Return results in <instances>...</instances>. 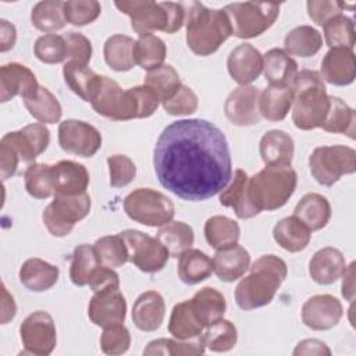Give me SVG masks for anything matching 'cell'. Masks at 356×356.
Returning a JSON list of instances; mask_svg holds the SVG:
<instances>
[{"label": "cell", "instance_id": "cell-37", "mask_svg": "<svg viewBox=\"0 0 356 356\" xmlns=\"http://www.w3.org/2000/svg\"><path fill=\"white\" fill-rule=\"evenodd\" d=\"M203 330L204 327L195 316L191 300H184L174 305L168 321V331L175 339L186 341L197 338L203 334Z\"/></svg>", "mask_w": 356, "mask_h": 356}, {"label": "cell", "instance_id": "cell-19", "mask_svg": "<svg viewBox=\"0 0 356 356\" xmlns=\"http://www.w3.org/2000/svg\"><path fill=\"white\" fill-rule=\"evenodd\" d=\"M35 74L19 63H8L0 68V102L6 103L15 96L24 100L33 97L39 90Z\"/></svg>", "mask_w": 356, "mask_h": 356}, {"label": "cell", "instance_id": "cell-27", "mask_svg": "<svg viewBox=\"0 0 356 356\" xmlns=\"http://www.w3.org/2000/svg\"><path fill=\"white\" fill-rule=\"evenodd\" d=\"M259 152L266 165H291L295 143L291 135L285 131L271 129L261 136Z\"/></svg>", "mask_w": 356, "mask_h": 356}, {"label": "cell", "instance_id": "cell-30", "mask_svg": "<svg viewBox=\"0 0 356 356\" xmlns=\"http://www.w3.org/2000/svg\"><path fill=\"white\" fill-rule=\"evenodd\" d=\"M60 270L42 259L32 257L22 263L19 268L21 284L32 292H44L56 285Z\"/></svg>", "mask_w": 356, "mask_h": 356}, {"label": "cell", "instance_id": "cell-13", "mask_svg": "<svg viewBox=\"0 0 356 356\" xmlns=\"http://www.w3.org/2000/svg\"><path fill=\"white\" fill-rule=\"evenodd\" d=\"M24 345L22 355H50L57 343V331L53 317L43 310L31 313L19 325Z\"/></svg>", "mask_w": 356, "mask_h": 356}, {"label": "cell", "instance_id": "cell-16", "mask_svg": "<svg viewBox=\"0 0 356 356\" xmlns=\"http://www.w3.org/2000/svg\"><path fill=\"white\" fill-rule=\"evenodd\" d=\"M260 92L256 86L245 85L234 89L224 104L228 121L236 127H252L260 122L259 111Z\"/></svg>", "mask_w": 356, "mask_h": 356}, {"label": "cell", "instance_id": "cell-54", "mask_svg": "<svg viewBox=\"0 0 356 356\" xmlns=\"http://www.w3.org/2000/svg\"><path fill=\"white\" fill-rule=\"evenodd\" d=\"M110 185L113 188H124L129 185L136 175L135 163L125 154H113L107 159Z\"/></svg>", "mask_w": 356, "mask_h": 356}, {"label": "cell", "instance_id": "cell-2", "mask_svg": "<svg viewBox=\"0 0 356 356\" xmlns=\"http://www.w3.org/2000/svg\"><path fill=\"white\" fill-rule=\"evenodd\" d=\"M249 268V274L235 288V302L242 310H253L271 303L288 275L286 263L275 254L259 257Z\"/></svg>", "mask_w": 356, "mask_h": 356}, {"label": "cell", "instance_id": "cell-64", "mask_svg": "<svg viewBox=\"0 0 356 356\" xmlns=\"http://www.w3.org/2000/svg\"><path fill=\"white\" fill-rule=\"evenodd\" d=\"M17 306L14 298L8 293L4 284H1V324H7L15 317Z\"/></svg>", "mask_w": 356, "mask_h": 356}, {"label": "cell", "instance_id": "cell-18", "mask_svg": "<svg viewBox=\"0 0 356 356\" xmlns=\"http://www.w3.org/2000/svg\"><path fill=\"white\" fill-rule=\"evenodd\" d=\"M14 149L21 163H32L50 143V131L44 124H29L19 131L6 134L1 140Z\"/></svg>", "mask_w": 356, "mask_h": 356}, {"label": "cell", "instance_id": "cell-4", "mask_svg": "<svg viewBox=\"0 0 356 356\" xmlns=\"http://www.w3.org/2000/svg\"><path fill=\"white\" fill-rule=\"evenodd\" d=\"M292 90V121L295 127L302 131L320 128L330 106L325 85L320 74L313 70L298 71Z\"/></svg>", "mask_w": 356, "mask_h": 356}, {"label": "cell", "instance_id": "cell-63", "mask_svg": "<svg viewBox=\"0 0 356 356\" xmlns=\"http://www.w3.org/2000/svg\"><path fill=\"white\" fill-rule=\"evenodd\" d=\"M342 277V296L352 303L355 300V261L346 266Z\"/></svg>", "mask_w": 356, "mask_h": 356}, {"label": "cell", "instance_id": "cell-26", "mask_svg": "<svg viewBox=\"0 0 356 356\" xmlns=\"http://www.w3.org/2000/svg\"><path fill=\"white\" fill-rule=\"evenodd\" d=\"M63 75L68 88L83 102L89 103L93 102L103 82L102 75H97L88 65L76 61H67L63 67Z\"/></svg>", "mask_w": 356, "mask_h": 356}, {"label": "cell", "instance_id": "cell-28", "mask_svg": "<svg viewBox=\"0 0 356 356\" xmlns=\"http://www.w3.org/2000/svg\"><path fill=\"white\" fill-rule=\"evenodd\" d=\"M263 74L273 86L292 88L298 75V64L282 49L275 47L263 56Z\"/></svg>", "mask_w": 356, "mask_h": 356}, {"label": "cell", "instance_id": "cell-39", "mask_svg": "<svg viewBox=\"0 0 356 356\" xmlns=\"http://www.w3.org/2000/svg\"><path fill=\"white\" fill-rule=\"evenodd\" d=\"M241 228L236 221L225 216H213L204 224V238L207 243L216 249H227L238 243Z\"/></svg>", "mask_w": 356, "mask_h": 356}, {"label": "cell", "instance_id": "cell-47", "mask_svg": "<svg viewBox=\"0 0 356 356\" xmlns=\"http://www.w3.org/2000/svg\"><path fill=\"white\" fill-rule=\"evenodd\" d=\"M24 184L26 192L35 199H47L54 195L53 165L44 163H33L24 172Z\"/></svg>", "mask_w": 356, "mask_h": 356}, {"label": "cell", "instance_id": "cell-42", "mask_svg": "<svg viewBox=\"0 0 356 356\" xmlns=\"http://www.w3.org/2000/svg\"><path fill=\"white\" fill-rule=\"evenodd\" d=\"M32 25L46 33H53L65 26L64 1L43 0L33 6L31 13Z\"/></svg>", "mask_w": 356, "mask_h": 356}, {"label": "cell", "instance_id": "cell-7", "mask_svg": "<svg viewBox=\"0 0 356 356\" xmlns=\"http://www.w3.org/2000/svg\"><path fill=\"white\" fill-rule=\"evenodd\" d=\"M281 4L264 1L231 3L222 10L228 17L232 35L239 39H252L273 26Z\"/></svg>", "mask_w": 356, "mask_h": 356}, {"label": "cell", "instance_id": "cell-9", "mask_svg": "<svg viewBox=\"0 0 356 356\" xmlns=\"http://www.w3.org/2000/svg\"><path fill=\"white\" fill-rule=\"evenodd\" d=\"M312 177L323 186H332L342 175L356 171V152L343 145L320 146L309 156Z\"/></svg>", "mask_w": 356, "mask_h": 356}, {"label": "cell", "instance_id": "cell-5", "mask_svg": "<svg viewBox=\"0 0 356 356\" xmlns=\"http://www.w3.org/2000/svg\"><path fill=\"white\" fill-rule=\"evenodd\" d=\"M114 4L122 14H127L131 18V26L139 36L154 31L175 33L185 24V10L182 3L124 0L115 1Z\"/></svg>", "mask_w": 356, "mask_h": 356}, {"label": "cell", "instance_id": "cell-22", "mask_svg": "<svg viewBox=\"0 0 356 356\" xmlns=\"http://www.w3.org/2000/svg\"><path fill=\"white\" fill-rule=\"evenodd\" d=\"M345 268V256L341 250L331 246L317 250L309 261V274L318 285L334 284L342 277Z\"/></svg>", "mask_w": 356, "mask_h": 356}, {"label": "cell", "instance_id": "cell-31", "mask_svg": "<svg viewBox=\"0 0 356 356\" xmlns=\"http://www.w3.org/2000/svg\"><path fill=\"white\" fill-rule=\"evenodd\" d=\"M293 216L299 218L312 232L323 229L331 218V206L320 193H306L295 206Z\"/></svg>", "mask_w": 356, "mask_h": 356}, {"label": "cell", "instance_id": "cell-21", "mask_svg": "<svg viewBox=\"0 0 356 356\" xmlns=\"http://www.w3.org/2000/svg\"><path fill=\"white\" fill-rule=\"evenodd\" d=\"M321 79L331 85H350L356 78V61L353 50L330 49L321 61Z\"/></svg>", "mask_w": 356, "mask_h": 356}, {"label": "cell", "instance_id": "cell-29", "mask_svg": "<svg viewBox=\"0 0 356 356\" xmlns=\"http://www.w3.org/2000/svg\"><path fill=\"white\" fill-rule=\"evenodd\" d=\"M216 275L224 282H234L239 280L250 267L249 252L238 243L227 249L217 250L213 257Z\"/></svg>", "mask_w": 356, "mask_h": 356}, {"label": "cell", "instance_id": "cell-6", "mask_svg": "<svg viewBox=\"0 0 356 356\" xmlns=\"http://www.w3.org/2000/svg\"><path fill=\"white\" fill-rule=\"evenodd\" d=\"M296 184L298 175L291 165H266L249 178L248 197L259 211H273L289 200Z\"/></svg>", "mask_w": 356, "mask_h": 356}, {"label": "cell", "instance_id": "cell-1", "mask_svg": "<svg viewBox=\"0 0 356 356\" xmlns=\"http://www.w3.org/2000/svg\"><path fill=\"white\" fill-rule=\"evenodd\" d=\"M153 167L163 188L200 202L220 193L232 178L231 152L222 131L207 120H178L160 134Z\"/></svg>", "mask_w": 356, "mask_h": 356}, {"label": "cell", "instance_id": "cell-8", "mask_svg": "<svg viewBox=\"0 0 356 356\" xmlns=\"http://www.w3.org/2000/svg\"><path fill=\"white\" fill-rule=\"evenodd\" d=\"M124 211L139 224L163 227L172 221L175 207L164 193L150 188H138L124 199Z\"/></svg>", "mask_w": 356, "mask_h": 356}, {"label": "cell", "instance_id": "cell-60", "mask_svg": "<svg viewBox=\"0 0 356 356\" xmlns=\"http://www.w3.org/2000/svg\"><path fill=\"white\" fill-rule=\"evenodd\" d=\"M19 163L21 160L14 149L0 142V177L3 181L15 175Z\"/></svg>", "mask_w": 356, "mask_h": 356}, {"label": "cell", "instance_id": "cell-20", "mask_svg": "<svg viewBox=\"0 0 356 356\" xmlns=\"http://www.w3.org/2000/svg\"><path fill=\"white\" fill-rule=\"evenodd\" d=\"M231 78L241 86L250 85L263 71V56L250 43H241L231 50L227 58Z\"/></svg>", "mask_w": 356, "mask_h": 356}, {"label": "cell", "instance_id": "cell-62", "mask_svg": "<svg viewBox=\"0 0 356 356\" xmlns=\"http://www.w3.org/2000/svg\"><path fill=\"white\" fill-rule=\"evenodd\" d=\"M17 40V29L7 19L0 21V51H8Z\"/></svg>", "mask_w": 356, "mask_h": 356}, {"label": "cell", "instance_id": "cell-56", "mask_svg": "<svg viewBox=\"0 0 356 356\" xmlns=\"http://www.w3.org/2000/svg\"><path fill=\"white\" fill-rule=\"evenodd\" d=\"M197 106H199V100L196 93L185 85H181L177 93L170 100L163 103L165 113L170 115L193 114L197 110Z\"/></svg>", "mask_w": 356, "mask_h": 356}, {"label": "cell", "instance_id": "cell-35", "mask_svg": "<svg viewBox=\"0 0 356 356\" xmlns=\"http://www.w3.org/2000/svg\"><path fill=\"white\" fill-rule=\"evenodd\" d=\"M189 300L195 316L204 328L216 320L222 318L227 309L224 295L211 286H204L199 289Z\"/></svg>", "mask_w": 356, "mask_h": 356}, {"label": "cell", "instance_id": "cell-15", "mask_svg": "<svg viewBox=\"0 0 356 356\" xmlns=\"http://www.w3.org/2000/svg\"><path fill=\"white\" fill-rule=\"evenodd\" d=\"M93 293L88 306L90 321L103 330L122 324L127 316V300L120 289L111 288Z\"/></svg>", "mask_w": 356, "mask_h": 356}, {"label": "cell", "instance_id": "cell-24", "mask_svg": "<svg viewBox=\"0 0 356 356\" xmlns=\"http://www.w3.org/2000/svg\"><path fill=\"white\" fill-rule=\"evenodd\" d=\"M54 195H79L86 192L89 185V172L81 163L61 160L53 164Z\"/></svg>", "mask_w": 356, "mask_h": 356}, {"label": "cell", "instance_id": "cell-10", "mask_svg": "<svg viewBox=\"0 0 356 356\" xmlns=\"http://www.w3.org/2000/svg\"><path fill=\"white\" fill-rule=\"evenodd\" d=\"M90 206V196L86 192L70 196L54 195L53 202L44 207L42 220L53 236L63 238L70 235L75 224L89 214Z\"/></svg>", "mask_w": 356, "mask_h": 356}, {"label": "cell", "instance_id": "cell-46", "mask_svg": "<svg viewBox=\"0 0 356 356\" xmlns=\"http://www.w3.org/2000/svg\"><path fill=\"white\" fill-rule=\"evenodd\" d=\"M200 337L209 350L228 352L236 345L238 331L231 321L225 318H218L207 325L206 331Z\"/></svg>", "mask_w": 356, "mask_h": 356}, {"label": "cell", "instance_id": "cell-33", "mask_svg": "<svg viewBox=\"0 0 356 356\" xmlns=\"http://www.w3.org/2000/svg\"><path fill=\"white\" fill-rule=\"evenodd\" d=\"M213 271V259L199 249L189 248L178 256V278L186 285H196L207 280Z\"/></svg>", "mask_w": 356, "mask_h": 356}, {"label": "cell", "instance_id": "cell-25", "mask_svg": "<svg viewBox=\"0 0 356 356\" xmlns=\"http://www.w3.org/2000/svg\"><path fill=\"white\" fill-rule=\"evenodd\" d=\"M248 181L249 177L243 170H235L231 184L220 192L218 197L221 206L231 207L236 217L242 220L253 218L260 213L248 197Z\"/></svg>", "mask_w": 356, "mask_h": 356}, {"label": "cell", "instance_id": "cell-55", "mask_svg": "<svg viewBox=\"0 0 356 356\" xmlns=\"http://www.w3.org/2000/svg\"><path fill=\"white\" fill-rule=\"evenodd\" d=\"M129 345L131 334L122 324L104 328L100 337V348L106 355H122L129 349Z\"/></svg>", "mask_w": 356, "mask_h": 356}, {"label": "cell", "instance_id": "cell-11", "mask_svg": "<svg viewBox=\"0 0 356 356\" xmlns=\"http://www.w3.org/2000/svg\"><path fill=\"white\" fill-rule=\"evenodd\" d=\"M90 104L97 114L113 121L140 118V102L136 86L124 90L108 76H103L100 90Z\"/></svg>", "mask_w": 356, "mask_h": 356}, {"label": "cell", "instance_id": "cell-41", "mask_svg": "<svg viewBox=\"0 0 356 356\" xmlns=\"http://www.w3.org/2000/svg\"><path fill=\"white\" fill-rule=\"evenodd\" d=\"M167 56L165 43L156 35L147 33L139 36L134 44V58L135 63L149 71H153L163 65L164 58Z\"/></svg>", "mask_w": 356, "mask_h": 356}, {"label": "cell", "instance_id": "cell-14", "mask_svg": "<svg viewBox=\"0 0 356 356\" xmlns=\"http://www.w3.org/2000/svg\"><path fill=\"white\" fill-rule=\"evenodd\" d=\"M58 145L70 154L92 157L102 147V135L85 121L65 120L58 125Z\"/></svg>", "mask_w": 356, "mask_h": 356}, {"label": "cell", "instance_id": "cell-58", "mask_svg": "<svg viewBox=\"0 0 356 356\" xmlns=\"http://www.w3.org/2000/svg\"><path fill=\"white\" fill-rule=\"evenodd\" d=\"M307 14L312 21L320 26H323L327 21L332 17L342 14L343 11V1L337 0H309L306 3Z\"/></svg>", "mask_w": 356, "mask_h": 356}, {"label": "cell", "instance_id": "cell-3", "mask_svg": "<svg viewBox=\"0 0 356 356\" xmlns=\"http://www.w3.org/2000/svg\"><path fill=\"white\" fill-rule=\"evenodd\" d=\"M185 10L186 44L197 56L206 57L216 53L232 35L224 10L209 8L199 1L182 3Z\"/></svg>", "mask_w": 356, "mask_h": 356}, {"label": "cell", "instance_id": "cell-52", "mask_svg": "<svg viewBox=\"0 0 356 356\" xmlns=\"http://www.w3.org/2000/svg\"><path fill=\"white\" fill-rule=\"evenodd\" d=\"M36 58L46 64H58L67 58V43L64 36L46 33L36 39L33 44Z\"/></svg>", "mask_w": 356, "mask_h": 356}, {"label": "cell", "instance_id": "cell-45", "mask_svg": "<svg viewBox=\"0 0 356 356\" xmlns=\"http://www.w3.org/2000/svg\"><path fill=\"white\" fill-rule=\"evenodd\" d=\"M99 264L100 261L93 246L88 243L78 245L72 252L70 266V278L72 284L76 286L88 285L90 275L99 267Z\"/></svg>", "mask_w": 356, "mask_h": 356}, {"label": "cell", "instance_id": "cell-61", "mask_svg": "<svg viewBox=\"0 0 356 356\" xmlns=\"http://www.w3.org/2000/svg\"><path fill=\"white\" fill-rule=\"evenodd\" d=\"M293 355L295 356H302V355H318V356H330L331 350L330 348L320 339L316 338H309V339H303L300 341L296 348L293 349Z\"/></svg>", "mask_w": 356, "mask_h": 356}, {"label": "cell", "instance_id": "cell-59", "mask_svg": "<svg viewBox=\"0 0 356 356\" xmlns=\"http://www.w3.org/2000/svg\"><path fill=\"white\" fill-rule=\"evenodd\" d=\"M88 285L93 292L103 289H120V277L118 274L106 266H99L89 278Z\"/></svg>", "mask_w": 356, "mask_h": 356}, {"label": "cell", "instance_id": "cell-17", "mask_svg": "<svg viewBox=\"0 0 356 356\" xmlns=\"http://www.w3.org/2000/svg\"><path fill=\"white\" fill-rule=\"evenodd\" d=\"M343 316L342 303L330 293L314 295L302 306V321L314 331L334 328Z\"/></svg>", "mask_w": 356, "mask_h": 356}, {"label": "cell", "instance_id": "cell-51", "mask_svg": "<svg viewBox=\"0 0 356 356\" xmlns=\"http://www.w3.org/2000/svg\"><path fill=\"white\" fill-rule=\"evenodd\" d=\"M204 343L202 337H199L193 342H179V339L170 338H159L153 339L147 343L143 350V355H170V356H196L204 353Z\"/></svg>", "mask_w": 356, "mask_h": 356}, {"label": "cell", "instance_id": "cell-36", "mask_svg": "<svg viewBox=\"0 0 356 356\" xmlns=\"http://www.w3.org/2000/svg\"><path fill=\"white\" fill-rule=\"evenodd\" d=\"M323 46L321 33L310 25H299L291 29L284 39V51L298 57H312Z\"/></svg>", "mask_w": 356, "mask_h": 356}, {"label": "cell", "instance_id": "cell-57", "mask_svg": "<svg viewBox=\"0 0 356 356\" xmlns=\"http://www.w3.org/2000/svg\"><path fill=\"white\" fill-rule=\"evenodd\" d=\"M67 43V58L68 61H76L88 65L92 57L90 40L79 32H68L64 35Z\"/></svg>", "mask_w": 356, "mask_h": 356}, {"label": "cell", "instance_id": "cell-48", "mask_svg": "<svg viewBox=\"0 0 356 356\" xmlns=\"http://www.w3.org/2000/svg\"><path fill=\"white\" fill-rule=\"evenodd\" d=\"M143 85L150 88L157 95L159 100L164 103L177 93L182 83L175 68L172 65L163 64L161 67L147 72Z\"/></svg>", "mask_w": 356, "mask_h": 356}, {"label": "cell", "instance_id": "cell-50", "mask_svg": "<svg viewBox=\"0 0 356 356\" xmlns=\"http://www.w3.org/2000/svg\"><path fill=\"white\" fill-rule=\"evenodd\" d=\"M324 29V39L330 49H348L353 50L355 47V26L353 21L343 15L338 14L332 17L323 25Z\"/></svg>", "mask_w": 356, "mask_h": 356}, {"label": "cell", "instance_id": "cell-40", "mask_svg": "<svg viewBox=\"0 0 356 356\" xmlns=\"http://www.w3.org/2000/svg\"><path fill=\"white\" fill-rule=\"evenodd\" d=\"M330 106L325 118L320 128L331 134L348 135L350 139L355 138V122L356 114L342 99L337 96H328Z\"/></svg>", "mask_w": 356, "mask_h": 356}, {"label": "cell", "instance_id": "cell-44", "mask_svg": "<svg viewBox=\"0 0 356 356\" xmlns=\"http://www.w3.org/2000/svg\"><path fill=\"white\" fill-rule=\"evenodd\" d=\"M29 114L42 124H56L63 115V108L57 97L44 86H39L38 93L24 100Z\"/></svg>", "mask_w": 356, "mask_h": 356}, {"label": "cell", "instance_id": "cell-23", "mask_svg": "<svg viewBox=\"0 0 356 356\" xmlns=\"http://www.w3.org/2000/svg\"><path fill=\"white\" fill-rule=\"evenodd\" d=\"M165 303L157 291H146L138 296L132 307V321L135 327L145 332H153L163 324Z\"/></svg>", "mask_w": 356, "mask_h": 356}, {"label": "cell", "instance_id": "cell-12", "mask_svg": "<svg viewBox=\"0 0 356 356\" xmlns=\"http://www.w3.org/2000/svg\"><path fill=\"white\" fill-rule=\"evenodd\" d=\"M120 235L127 242L129 261L143 273H159L168 261L167 248L157 239L138 229H125Z\"/></svg>", "mask_w": 356, "mask_h": 356}, {"label": "cell", "instance_id": "cell-34", "mask_svg": "<svg viewBox=\"0 0 356 356\" xmlns=\"http://www.w3.org/2000/svg\"><path fill=\"white\" fill-rule=\"evenodd\" d=\"M293 103V90L289 86L268 85L259 97L260 115L268 121H282Z\"/></svg>", "mask_w": 356, "mask_h": 356}, {"label": "cell", "instance_id": "cell-49", "mask_svg": "<svg viewBox=\"0 0 356 356\" xmlns=\"http://www.w3.org/2000/svg\"><path fill=\"white\" fill-rule=\"evenodd\" d=\"M102 266L115 268L129 261V250L124 238L118 235H106L93 245Z\"/></svg>", "mask_w": 356, "mask_h": 356}, {"label": "cell", "instance_id": "cell-38", "mask_svg": "<svg viewBox=\"0 0 356 356\" xmlns=\"http://www.w3.org/2000/svg\"><path fill=\"white\" fill-rule=\"evenodd\" d=\"M134 44L135 40L127 35H113L104 42L103 54L106 64L117 71L125 72L134 68L135 58H134Z\"/></svg>", "mask_w": 356, "mask_h": 356}, {"label": "cell", "instance_id": "cell-32", "mask_svg": "<svg viewBox=\"0 0 356 356\" xmlns=\"http://www.w3.org/2000/svg\"><path fill=\"white\" fill-rule=\"evenodd\" d=\"M274 241L285 250L298 253L307 248L312 231L295 216L280 220L273 228Z\"/></svg>", "mask_w": 356, "mask_h": 356}, {"label": "cell", "instance_id": "cell-53", "mask_svg": "<svg viewBox=\"0 0 356 356\" xmlns=\"http://www.w3.org/2000/svg\"><path fill=\"white\" fill-rule=\"evenodd\" d=\"M102 6L96 0H72L64 1L65 21L75 26H85L97 19Z\"/></svg>", "mask_w": 356, "mask_h": 356}, {"label": "cell", "instance_id": "cell-43", "mask_svg": "<svg viewBox=\"0 0 356 356\" xmlns=\"http://www.w3.org/2000/svg\"><path fill=\"white\" fill-rule=\"evenodd\" d=\"M157 239L167 248L170 256L178 257L182 252L188 250L195 241L193 228L184 221H170L160 227Z\"/></svg>", "mask_w": 356, "mask_h": 356}]
</instances>
